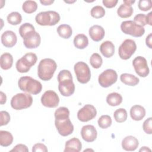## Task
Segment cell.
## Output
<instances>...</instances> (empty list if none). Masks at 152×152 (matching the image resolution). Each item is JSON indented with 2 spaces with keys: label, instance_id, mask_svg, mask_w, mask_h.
I'll use <instances>...</instances> for the list:
<instances>
[{
  "label": "cell",
  "instance_id": "40",
  "mask_svg": "<svg viewBox=\"0 0 152 152\" xmlns=\"http://www.w3.org/2000/svg\"><path fill=\"white\" fill-rule=\"evenodd\" d=\"M152 118L150 117L147 119L143 123L142 129L144 131L148 134H151L152 133Z\"/></svg>",
  "mask_w": 152,
  "mask_h": 152
},
{
  "label": "cell",
  "instance_id": "12",
  "mask_svg": "<svg viewBox=\"0 0 152 152\" xmlns=\"http://www.w3.org/2000/svg\"><path fill=\"white\" fill-rule=\"evenodd\" d=\"M97 115L95 107L91 104H86L77 112V118L81 122H86L94 119Z\"/></svg>",
  "mask_w": 152,
  "mask_h": 152
},
{
  "label": "cell",
  "instance_id": "1",
  "mask_svg": "<svg viewBox=\"0 0 152 152\" xmlns=\"http://www.w3.org/2000/svg\"><path fill=\"white\" fill-rule=\"evenodd\" d=\"M57 68L56 62L50 58L42 59L37 67V74L40 79L43 81L50 80Z\"/></svg>",
  "mask_w": 152,
  "mask_h": 152
},
{
  "label": "cell",
  "instance_id": "29",
  "mask_svg": "<svg viewBox=\"0 0 152 152\" xmlns=\"http://www.w3.org/2000/svg\"><path fill=\"white\" fill-rule=\"evenodd\" d=\"M106 102L111 106H116L122 102V97L118 93H111L107 96Z\"/></svg>",
  "mask_w": 152,
  "mask_h": 152
},
{
  "label": "cell",
  "instance_id": "45",
  "mask_svg": "<svg viewBox=\"0 0 152 152\" xmlns=\"http://www.w3.org/2000/svg\"><path fill=\"white\" fill-rule=\"evenodd\" d=\"M152 33H150L146 37L145 39V43H146V45L150 48L151 49L152 48Z\"/></svg>",
  "mask_w": 152,
  "mask_h": 152
},
{
  "label": "cell",
  "instance_id": "38",
  "mask_svg": "<svg viewBox=\"0 0 152 152\" xmlns=\"http://www.w3.org/2000/svg\"><path fill=\"white\" fill-rule=\"evenodd\" d=\"M134 23H135L141 26L142 27H144L147 24L146 21V15L144 14H137L134 18Z\"/></svg>",
  "mask_w": 152,
  "mask_h": 152
},
{
  "label": "cell",
  "instance_id": "27",
  "mask_svg": "<svg viewBox=\"0 0 152 152\" xmlns=\"http://www.w3.org/2000/svg\"><path fill=\"white\" fill-rule=\"evenodd\" d=\"M13 136L8 131H0V144L3 147H8L13 142Z\"/></svg>",
  "mask_w": 152,
  "mask_h": 152
},
{
  "label": "cell",
  "instance_id": "52",
  "mask_svg": "<svg viewBox=\"0 0 152 152\" xmlns=\"http://www.w3.org/2000/svg\"><path fill=\"white\" fill-rule=\"evenodd\" d=\"M93 151V150H91V149H87V150H84V152H85V151Z\"/></svg>",
  "mask_w": 152,
  "mask_h": 152
},
{
  "label": "cell",
  "instance_id": "8",
  "mask_svg": "<svg viewBox=\"0 0 152 152\" xmlns=\"http://www.w3.org/2000/svg\"><path fill=\"white\" fill-rule=\"evenodd\" d=\"M121 29L124 33L135 37H141L145 33V29L143 27L137 24L131 20L122 22Z\"/></svg>",
  "mask_w": 152,
  "mask_h": 152
},
{
  "label": "cell",
  "instance_id": "32",
  "mask_svg": "<svg viewBox=\"0 0 152 152\" xmlns=\"http://www.w3.org/2000/svg\"><path fill=\"white\" fill-rule=\"evenodd\" d=\"M23 10L27 14L34 12L37 9V4L34 1H26L22 6Z\"/></svg>",
  "mask_w": 152,
  "mask_h": 152
},
{
  "label": "cell",
  "instance_id": "44",
  "mask_svg": "<svg viewBox=\"0 0 152 152\" xmlns=\"http://www.w3.org/2000/svg\"><path fill=\"white\" fill-rule=\"evenodd\" d=\"M118 0H103V5L108 8H112L116 6L118 3Z\"/></svg>",
  "mask_w": 152,
  "mask_h": 152
},
{
  "label": "cell",
  "instance_id": "5",
  "mask_svg": "<svg viewBox=\"0 0 152 152\" xmlns=\"http://www.w3.org/2000/svg\"><path fill=\"white\" fill-rule=\"evenodd\" d=\"M37 55L34 53H26L23 57L18 59L15 64L17 71L20 73H25L29 71L31 67L34 65L37 62Z\"/></svg>",
  "mask_w": 152,
  "mask_h": 152
},
{
  "label": "cell",
  "instance_id": "47",
  "mask_svg": "<svg viewBox=\"0 0 152 152\" xmlns=\"http://www.w3.org/2000/svg\"><path fill=\"white\" fill-rule=\"evenodd\" d=\"M151 15H152V12H150L147 15H146V21L147 24H149L150 26H152V21H151Z\"/></svg>",
  "mask_w": 152,
  "mask_h": 152
},
{
  "label": "cell",
  "instance_id": "24",
  "mask_svg": "<svg viewBox=\"0 0 152 152\" xmlns=\"http://www.w3.org/2000/svg\"><path fill=\"white\" fill-rule=\"evenodd\" d=\"M74 45L79 49H85L88 45V39L84 34H78L74 37Z\"/></svg>",
  "mask_w": 152,
  "mask_h": 152
},
{
  "label": "cell",
  "instance_id": "39",
  "mask_svg": "<svg viewBox=\"0 0 152 152\" xmlns=\"http://www.w3.org/2000/svg\"><path fill=\"white\" fill-rule=\"evenodd\" d=\"M0 118H1V122H0L1 126L6 125L10 121V115L7 111L2 110L0 112Z\"/></svg>",
  "mask_w": 152,
  "mask_h": 152
},
{
  "label": "cell",
  "instance_id": "25",
  "mask_svg": "<svg viewBox=\"0 0 152 152\" xmlns=\"http://www.w3.org/2000/svg\"><path fill=\"white\" fill-rule=\"evenodd\" d=\"M13 64V57L10 53L2 54L0 59L1 68L2 69L7 70L11 68Z\"/></svg>",
  "mask_w": 152,
  "mask_h": 152
},
{
  "label": "cell",
  "instance_id": "22",
  "mask_svg": "<svg viewBox=\"0 0 152 152\" xmlns=\"http://www.w3.org/2000/svg\"><path fill=\"white\" fill-rule=\"evenodd\" d=\"M100 51L105 58H110L114 55L115 46L111 41H105L100 46Z\"/></svg>",
  "mask_w": 152,
  "mask_h": 152
},
{
  "label": "cell",
  "instance_id": "6",
  "mask_svg": "<svg viewBox=\"0 0 152 152\" xmlns=\"http://www.w3.org/2000/svg\"><path fill=\"white\" fill-rule=\"evenodd\" d=\"M69 116H63L55 117V126L58 133L63 137L68 136L74 131V126Z\"/></svg>",
  "mask_w": 152,
  "mask_h": 152
},
{
  "label": "cell",
  "instance_id": "16",
  "mask_svg": "<svg viewBox=\"0 0 152 152\" xmlns=\"http://www.w3.org/2000/svg\"><path fill=\"white\" fill-rule=\"evenodd\" d=\"M81 135L83 139L85 141L91 142L96 139L97 132L93 125H87L82 127L81 130Z\"/></svg>",
  "mask_w": 152,
  "mask_h": 152
},
{
  "label": "cell",
  "instance_id": "33",
  "mask_svg": "<svg viewBox=\"0 0 152 152\" xmlns=\"http://www.w3.org/2000/svg\"><path fill=\"white\" fill-rule=\"evenodd\" d=\"M112 119L109 115H104L101 116L97 121L98 125L100 128L106 129L112 125Z\"/></svg>",
  "mask_w": 152,
  "mask_h": 152
},
{
  "label": "cell",
  "instance_id": "30",
  "mask_svg": "<svg viewBox=\"0 0 152 152\" xmlns=\"http://www.w3.org/2000/svg\"><path fill=\"white\" fill-rule=\"evenodd\" d=\"M7 20L8 23L10 24L16 26L21 23L22 21V16L18 12H12L7 15Z\"/></svg>",
  "mask_w": 152,
  "mask_h": 152
},
{
  "label": "cell",
  "instance_id": "43",
  "mask_svg": "<svg viewBox=\"0 0 152 152\" xmlns=\"http://www.w3.org/2000/svg\"><path fill=\"white\" fill-rule=\"evenodd\" d=\"M10 151H21V152H28V149L27 147L23 144H18L16 145L12 150H10Z\"/></svg>",
  "mask_w": 152,
  "mask_h": 152
},
{
  "label": "cell",
  "instance_id": "50",
  "mask_svg": "<svg viewBox=\"0 0 152 152\" xmlns=\"http://www.w3.org/2000/svg\"><path fill=\"white\" fill-rule=\"evenodd\" d=\"M139 151L141 152V151H142V152H147V151H151V149H150L148 147H142V148H141L140 150H139Z\"/></svg>",
  "mask_w": 152,
  "mask_h": 152
},
{
  "label": "cell",
  "instance_id": "26",
  "mask_svg": "<svg viewBox=\"0 0 152 152\" xmlns=\"http://www.w3.org/2000/svg\"><path fill=\"white\" fill-rule=\"evenodd\" d=\"M134 12L132 6H128L124 4H121L117 10V14L121 17L126 18L130 17Z\"/></svg>",
  "mask_w": 152,
  "mask_h": 152
},
{
  "label": "cell",
  "instance_id": "7",
  "mask_svg": "<svg viewBox=\"0 0 152 152\" xmlns=\"http://www.w3.org/2000/svg\"><path fill=\"white\" fill-rule=\"evenodd\" d=\"M78 81L81 84L87 83L91 78V72L88 65L83 62H77L74 66Z\"/></svg>",
  "mask_w": 152,
  "mask_h": 152
},
{
  "label": "cell",
  "instance_id": "37",
  "mask_svg": "<svg viewBox=\"0 0 152 152\" xmlns=\"http://www.w3.org/2000/svg\"><path fill=\"white\" fill-rule=\"evenodd\" d=\"M138 8L140 10L147 11L152 7L151 1L150 0H140L138 1Z\"/></svg>",
  "mask_w": 152,
  "mask_h": 152
},
{
  "label": "cell",
  "instance_id": "9",
  "mask_svg": "<svg viewBox=\"0 0 152 152\" xmlns=\"http://www.w3.org/2000/svg\"><path fill=\"white\" fill-rule=\"evenodd\" d=\"M137 50V45L132 39H125L119 47L118 53L119 57L124 60L129 59Z\"/></svg>",
  "mask_w": 152,
  "mask_h": 152
},
{
  "label": "cell",
  "instance_id": "15",
  "mask_svg": "<svg viewBox=\"0 0 152 152\" xmlns=\"http://www.w3.org/2000/svg\"><path fill=\"white\" fill-rule=\"evenodd\" d=\"M58 85V90L60 93L65 97L72 95L75 91V85L72 78H67L60 81Z\"/></svg>",
  "mask_w": 152,
  "mask_h": 152
},
{
  "label": "cell",
  "instance_id": "36",
  "mask_svg": "<svg viewBox=\"0 0 152 152\" xmlns=\"http://www.w3.org/2000/svg\"><path fill=\"white\" fill-rule=\"evenodd\" d=\"M33 30H35L34 26L28 23H26L23 24L19 28V33L20 35L21 36V37H23L24 36V35H26L27 33L33 31Z\"/></svg>",
  "mask_w": 152,
  "mask_h": 152
},
{
  "label": "cell",
  "instance_id": "13",
  "mask_svg": "<svg viewBox=\"0 0 152 152\" xmlns=\"http://www.w3.org/2000/svg\"><path fill=\"white\" fill-rule=\"evenodd\" d=\"M41 103L43 106L54 108L58 106L59 98L56 92L53 90H48L44 93L41 97Z\"/></svg>",
  "mask_w": 152,
  "mask_h": 152
},
{
  "label": "cell",
  "instance_id": "48",
  "mask_svg": "<svg viewBox=\"0 0 152 152\" xmlns=\"http://www.w3.org/2000/svg\"><path fill=\"white\" fill-rule=\"evenodd\" d=\"M54 2L53 0H40V2L43 5H50L53 4Z\"/></svg>",
  "mask_w": 152,
  "mask_h": 152
},
{
  "label": "cell",
  "instance_id": "4",
  "mask_svg": "<svg viewBox=\"0 0 152 152\" xmlns=\"http://www.w3.org/2000/svg\"><path fill=\"white\" fill-rule=\"evenodd\" d=\"M33 97L30 94L17 93L11 100V106L15 110H22L27 109L31 106Z\"/></svg>",
  "mask_w": 152,
  "mask_h": 152
},
{
  "label": "cell",
  "instance_id": "41",
  "mask_svg": "<svg viewBox=\"0 0 152 152\" xmlns=\"http://www.w3.org/2000/svg\"><path fill=\"white\" fill-rule=\"evenodd\" d=\"M67 78H72V76L71 72L66 69L61 70L58 75L57 79H58V82H59L60 81H61L62 80L67 79Z\"/></svg>",
  "mask_w": 152,
  "mask_h": 152
},
{
  "label": "cell",
  "instance_id": "31",
  "mask_svg": "<svg viewBox=\"0 0 152 152\" xmlns=\"http://www.w3.org/2000/svg\"><path fill=\"white\" fill-rule=\"evenodd\" d=\"M127 112L124 108H119L116 109L113 113L115 120L118 123L125 122L127 119Z\"/></svg>",
  "mask_w": 152,
  "mask_h": 152
},
{
  "label": "cell",
  "instance_id": "51",
  "mask_svg": "<svg viewBox=\"0 0 152 152\" xmlns=\"http://www.w3.org/2000/svg\"><path fill=\"white\" fill-rule=\"evenodd\" d=\"M65 2H66V3H74V2H75V1H65Z\"/></svg>",
  "mask_w": 152,
  "mask_h": 152
},
{
  "label": "cell",
  "instance_id": "18",
  "mask_svg": "<svg viewBox=\"0 0 152 152\" xmlns=\"http://www.w3.org/2000/svg\"><path fill=\"white\" fill-rule=\"evenodd\" d=\"M139 145L138 139L132 135L125 137L122 141V147L126 151H135Z\"/></svg>",
  "mask_w": 152,
  "mask_h": 152
},
{
  "label": "cell",
  "instance_id": "3",
  "mask_svg": "<svg viewBox=\"0 0 152 152\" xmlns=\"http://www.w3.org/2000/svg\"><path fill=\"white\" fill-rule=\"evenodd\" d=\"M61 17L56 11H42L37 14L35 17L36 22L40 26H52L56 25L60 21Z\"/></svg>",
  "mask_w": 152,
  "mask_h": 152
},
{
  "label": "cell",
  "instance_id": "10",
  "mask_svg": "<svg viewBox=\"0 0 152 152\" xmlns=\"http://www.w3.org/2000/svg\"><path fill=\"white\" fill-rule=\"evenodd\" d=\"M118 80L117 72L112 69H107L101 73L98 78V81L102 87L107 88L115 84Z\"/></svg>",
  "mask_w": 152,
  "mask_h": 152
},
{
  "label": "cell",
  "instance_id": "20",
  "mask_svg": "<svg viewBox=\"0 0 152 152\" xmlns=\"http://www.w3.org/2000/svg\"><path fill=\"white\" fill-rule=\"evenodd\" d=\"M82 148V144L79 139L74 137L68 140L65 145L64 152H79Z\"/></svg>",
  "mask_w": 152,
  "mask_h": 152
},
{
  "label": "cell",
  "instance_id": "23",
  "mask_svg": "<svg viewBox=\"0 0 152 152\" xmlns=\"http://www.w3.org/2000/svg\"><path fill=\"white\" fill-rule=\"evenodd\" d=\"M120 80L124 84L129 86H135L139 83L140 80L136 76L128 73L122 74L120 76Z\"/></svg>",
  "mask_w": 152,
  "mask_h": 152
},
{
  "label": "cell",
  "instance_id": "11",
  "mask_svg": "<svg viewBox=\"0 0 152 152\" xmlns=\"http://www.w3.org/2000/svg\"><path fill=\"white\" fill-rule=\"evenodd\" d=\"M132 65L135 72L141 77H146L150 72L147 62L144 57L137 56L132 61Z\"/></svg>",
  "mask_w": 152,
  "mask_h": 152
},
{
  "label": "cell",
  "instance_id": "42",
  "mask_svg": "<svg viewBox=\"0 0 152 152\" xmlns=\"http://www.w3.org/2000/svg\"><path fill=\"white\" fill-rule=\"evenodd\" d=\"M48 151L46 146L42 143H37L34 144L32 147L33 152L42 151V152H47Z\"/></svg>",
  "mask_w": 152,
  "mask_h": 152
},
{
  "label": "cell",
  "instance_id": "35",
  "mask_svg": "<svg viewBox=\"0 0 152 152\" xmlns=\"http://www.w3.org/2000/svg\"><path fill=\"white\" fill-rule=\"evenodd\" d=\"M91 17L95 18H100L104 16L105 10L102 6L96 5L93 7L90 11Z\"/></svg>",
  "mask_w": 152,
  "mask_h": 152
},
{
  "label": "cell",
  "instance_id": "2",
  "mask_svg": "<svg viewBox=\"0 0 152 152\" xmlns=\"http://www.w3.org/2000/svg\"><path fill=\"white\" fill-rule=\"evenodd\" d=\"M18 86L21 91L32 94H37L42 90L41 83L29 76L20 77L18 81Z\"/></svg>",
  "mask_w": 152,
  "mask_h": 152
},
{
  "label": "cell",
  "instance_id": "17",
  "mask_svg": "<svg viewBox=\"0 0 152 152\" xmlns=\"http://www.w3.org/2000/svg\"><path fill=\"white\" fill-rule=\"evenodd\" d=\"M17 37L15 33L11 30L4 31L1 35V42L6 48H12L17 43Z\"/></svg>",
  "mask_w": 152,
  "mask_h": 152
},
{
  "label": "cell",
  "instance_id": "46",
  "mask_svg": "<svg viewBox=\"0 0 152 152\" xmlns=\"http://www.w3.org/2000/svg\"><path fill=\"white\" fill-rule=\"evenodd\" d=\"M0 94H1V104H4V103H6L7 96H6L5 94H4L2 91H1Z\"/></svg>",
  "mask_w": 152,
  "mask_h": 152
},
{
  "label": "cell",
  "instance_id": "34",
  "mask_svg": "<svg viewBox=\"0 0 152 152\" xmlns=\"http://www.w3.org/2000/svg\"><path fill=\"white\" fill-rule=\"evenodd\" d=\"M90 63L93 68L98 69L102 66L103 64V59L99 53H94L91 55L90 58Z\"/></svg>",
  "mask_w": 152,
  "mask_h": 152
},
{
  "label": "cell",
  "instance_id": "14",
  "mask_svg": "<svg viewBox=\"0 0 152 152\" xmlns=\"http://www.w3.org/2000/svg\"><path fill=\"white\" fill-rule=\"evenodd\" d=\"M23 38V43L27 49H34L37 48L41 42L40 34L35 30L27 33Z\"/></svg>",
  "mask_w": 152,
  "mask_h": 152
},
{
  "label": "cell",
  "instance_id": "21",
  "mask_svg": "<svg viewBox=\"0 0 152 152\" xmlns=\"http://www.w3.org/2000/svg\"><path fill=\"white\" fill-rule=\"evenodd\" d=\"M130 116L134 121H141L145 116V109L141 105H134L130 109Z\"/></svg>",
  "mask_w": 152,
  "mask_h": 152
},
{
  "label": "cell",
  "instance_id": "19",
  "mask_svg": "<svg viewBox=\"0 0 152 152\" xmlns=\"http://www.w3.org/2000/svg\"><path fill=\"white\" fill-rule=\"evenodd\" d=\"M88 33L90 38L95 42L102 40L105 35L104 28L99 25H94L91 26L89 28Z\"/></svg>",
  "mask_w": 152,
  "mask_h": 152
},
{
  "label": "cell",
  "instance_id": "49",
  "mask_svg": "<svg viewBox=\"0 0 152 152\" xmlns=\"http://www.w3.org/2000/svg\"><path fill=\"white\" fill-rule=\"evenodd\" d=\"M135 2V1H131V0H127V1H124V4L128 5V6H132V5Z\"/></svg>",
  "mask_w": 152,
  "mask_h": 152
},
{
  "label": "cell",
  "instance_id": "28",
  "mask_svg": "<svg viewBox=\"0 0 152 152\" xmlns=\"http://www.w3.org/2000/svg\"><path fill=\"white\" fill-rule=\"evenodd\" d=\"M57 32L61 37L65 39H69L72 34L71 26L66 24L59 25L57 28Z\"/></svg>",
  "mask_w": 152,
  "mask_h": 152
}]
</instances>
